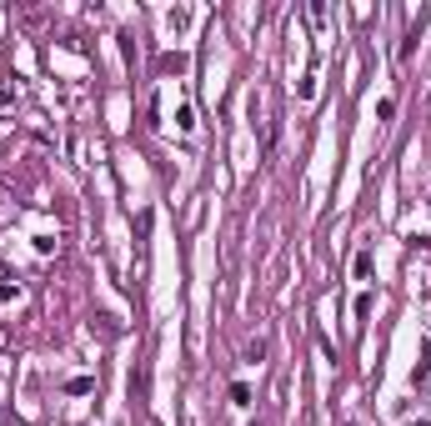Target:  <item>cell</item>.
Here are the masks:
<instances>
[{
  "label": "cell",
  "mask_w": 431,
  "mask_h": 426,
  "mask_svg": "<svg viewBox=\"0 0 431 426\" xmlns=\"http://www.w3.org/2000/svg\"><path fill=\"white\" fill-rule=\"evenodd\" d=\"M66 391H71V396H85V391H96V381H91V376H71Z\"/></svg>",
  "instance_id": "3957f363"
},
{
  "label": "cell",
  "mask_w": 431,
  "mask_h": 426,
  "mask_svg": "<svg viewBox=\"0 0 431 426\" xmlns=\"http://www.w3.org/2000/svg\"><path fill=\"white\" fill-rule=\"evenodd\" d=\"M10 100H15V85H10V80H0V105H10Z\"/></svg>",
  "instance_id": "8992f818"
},
{
  "label": "cell",
  "mask_w": 431,
  "mask_h": 426,
  "mask_svg": "<svg viewBox=\"0 0 431 426\" xmlns=\"http://www.w3.org/2000/svg\"><path fill=\"white\" fill-rule=\"evenodd\" d=\"M406 426H426V421H406Z\"/></svg>",
  "instance_id": "52a82bcc"
},
{
  "label": "cell",
  "mask_w": 431,
  "mask_h": 426,
  "mask_svg": "<svg viewBox=\"0 0 431 426\" xmlns=\"http://www.w3.org/2000/svg\"><path fill=\"white\" fill-rule=\"evenodd\" d=\"M15 296H20V286H15V276H10L6 266H0V301H15Z\"/></svg>",
  "instance_id": "6da1fadb"
},
{
  "label": "cell",
  "mask_w": 431,
  "mask_h": 426,
  "mask_svg": "<svg viewBox=\"0 0 431 426\" xmlns=\"http://www.w3.org/2000/svg\"><path fill=\"white\" fill-rule=\"evenodd\" d=\"M366 276H371V246L356 251V281H366Z\"/></svg>",
  "instance_id": "7a4b0ae2"
},
{
  "label": "cell",
  "mask_w": 431,
  "mask_h": 426,
  "mask_svg": "<svg viewBox=\"0 0 431 426\" xmlns=\"http://www.w3.org/2000/svg\"><path fill=\"white\" fill-rule=\"evenodd\" d=\"M231 401H236V407H251V387H246V381H236V387H231Z\"/></svg>",
  "instance_id": "277c9868"
},
{
  "label": "cell",
  "mask_w": 431,
  "mask_h": 426,
  "mask_svg": "<svg viewBox=\"0 0 431 426\" xmlns=\"http://www.w3.org/2000/svg\"><path fill=\"white\" fill-rule=\"evenodd\" d=\"M261 356H266V341H251V346H246V361L256 366V361H261Z\"/></svg>",
  "instance_id": "5b68a950"
}]
</instances>
